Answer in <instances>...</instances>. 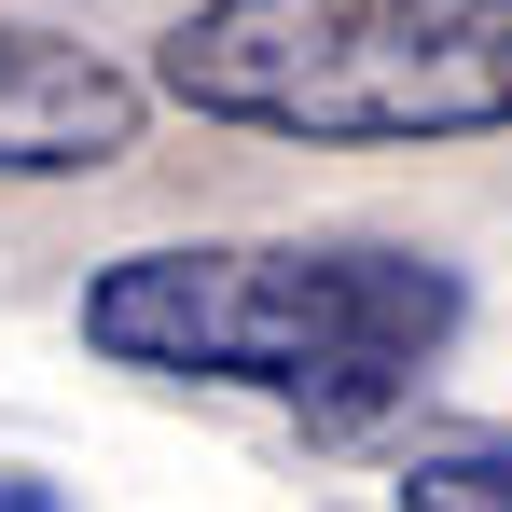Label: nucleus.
Instances as JSON below:
<instances>
[{"instance_id":"1","label":"nucleus","mask_w":512,"mask_h":512,"mask_svg":"<svg viewBox=\"0 0 512 512\" xmlns=\"http://www.w3.org/2000/svg\"><path fill=\"white\" fill-rule=\"evenodd\" d=\"M471 291L443 250L374 236H180L84 277V346L167 388H250L319 429H374L457 346Z\"/></svg>"},{"instance_id":"2","label":"nucleus","mask_w":512,"mask_h":512,"mask_svg":"<svg viewBox=\"0 0 512 512\" xmlns=\"http://www.w3.org/2000/svg\"><path fill=\"white\" fill-rule=\"evenodd\" d=\"M153 97L305 153H429L512 125V0H194Z\"/></svg>"},{"instance_id":"3","label":"nucleus","mask_w":512,"mask_h":512,"mask_svg":"<svg viewBox=\"0 0 512 512\" xmlns=\"http://www.w3.org/2000/svg\"><path fill=\"white\" fill-rule=\"evenodd\" d=\"M139 125H153V84L111 42L0 28V180H97L139 153Z\"/></svg>"},{"instance_id":"4","label":"nucleus","mask_w":512,"mask_h":512,"mask_svg":"<svg viewBox=\"0 0 512 512\" xmlns=\"http://www.w3.org/2000/svg\"><path fill=\"white\" fill-rule=\"evenodd\" d=\"M402 512H512V429L416 443V457H402Z\"/></svg>"},{"instance_id":"5","label":"nucleus","mask_w":512,"mask_h":512,"mask_svg":"<svg viewBox=\"0 0 512 512\" xmlns=\"http://www.w3.org/2000/svg\"><path fill=\"white\" fill-rule=\"evenodd\" d=\"M0 512H56V485H0Z\"/></svg>"}]
</instances>
